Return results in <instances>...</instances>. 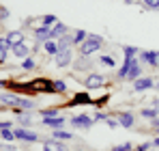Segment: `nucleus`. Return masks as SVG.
<instances>
[{
  "mask_svg": "<svg viewBox=\"0 0 159 151\" xmlns=\"http://www.w3.org/2000/svg\"><path fill=\"white\" fill-rule=\"evenodd\" d=\"M148 151H155V149H148Z\"/></svg>",
  "mask_w": 159,
  "mask_h": 151,
  "instance_id": "nucleus-43",
  "label": "nucleus"
},
{
  "mask_svg": "<svg viewBox=\"0 0 159 151\" xmlns=\"http://www.w3.org/2000/svg\"><path fill=\"white\" fill-rule=\"evenodd\" d=\"M0 101H2V104H9V106H13V108H20V110H32V108H34V104L30 100H22V97L11 95V93H2V95H0Z\"/></svg>",
  "mask_w": 159,
  "mask_h": 151,
  "instance_id": "nucleus-1",
  "label": "nucleus"
},
{
  "mask_svg": "<svg viewBox=\"0 0 159 151\" xmlns=\"http://www.w3.org/2000/svg\"><path fill=\"white\" fill-rule=\"evenodd\" d=\"M93 119H95V121H106V119H107V114H103V112H97V114H95Z\"/></svg>",
  "mask_w": 159,
  "mask_h": 151,
  "instance_id": "nucleus-31",
  "label": "nucleus"
},
{
  "mask_svg": "<svg viewBox=\"0 0 159 151\" xmlns=\"http://www.w3.org/2000/svg\"><path fill=\"white\" fill-rule=\"evenodd\" d=\"M11 50H13V54H15L17 58H24V56H28V52H30L24 43H17V46H13Z\"/></svg>",
  "mask_w": 159,
  "mask_h": 151,
  "instance_id": "nucleus-14",
  "label": "nucleus"
},
{
  "mask_svg": "<svg viewBox=\"0 0 159 151\" xmlns=\"http://www.w3.org/2000/svg\"><path fill=\"white\" fill-rule=\"evenodd\" d=\"M140 76H142V67L138 65V61H133L131 67H129V71H127V80H133V82H135Z\"/></svg>",
  "mask_w": 159,
  "mask_h": 151,
  "instance_id": "nucleus-10",
  "label": "nucleus"
},
{
  "mask_svg": "<svg viewBox=\"0 0 159 151\" xmlns=\"http://www.w3.org/2000/svg\"><path fill=\"white\" fill-rule=\"evenodd\" d=\"M0 134H2V138H4V140H15V134H13V129H2Z\"/></svg>",
  "mask_w": 159,
  "mask_h": 151,
  "instance_id": "nucleus-22",
  "label": "nucleus"
},
{
  "mask_svg": "<svg viewBox=\"0 0 159 151\" xmlns=\"http://www.w3.org/2000/svg\"><path fill=\"white\" fill-rule=\"evenodd\" d=\"M0 151H17L15 145H0Z\"/></svg>",
  "mask_w": 159,
  "mask_h": 151,
  "instance_id": "nucleus-30",
  "label": "nucleus"
},
{
  "mask_svg": "<svg viewBox=\"0 0 159 151\" xmlns=\"http://www.w3.org/2000/svg\"><path fill=\"white\" fill-rule=\"evenodd\" d=\"M71 104L75 106V104H90V95L88 93H78L73 100H71Z\"/></svg>",
  "mask_w": 159,
  "mask_h": 151,
  "instance_id": "nucleus-17",
  "label": "nucleus"
},
{
  "mask_svg": "<svg viewBox=\"0 0 159 151\" xmlns=\"http://www.w3.org/2000/svg\"><path fill=\"white\" fill-rule=\"evenodd\" d=\"M0 110H2V101H0Z\"/></svg>",
  "mask_w": 159,
  "mask_h": 151,
  "instance_id": "nucleus-40",
  "label": "nucleus"
},
{
  "mask_svg": "<svg viewBox=\"0 0 159 151\" xmlns=\"http://www.w3.org/2000/svg\"><path fill=\"white\" fill-rule=\"evenodd\" d=\"M157 89H159V82H157Z\"/></svg>",
  "mask_w": 159,
  "mask_h": 151,
  "instance_id": "nucleus-42",
  "label": "nucleus"
},
{
  "mask_svg": "<svg viewBox=\"0 0 159 151\" xmlns=\"http://www.w3.org/2000/svg\"><path fill=\"white\" fill-rule=\"evenodd\" d=\"M9 43H11V48L13 46H17V43H24V35L20 32V30H13V32H9Z\"/></svg>",
  "mask_w": 159,
  "mask_h": 151,
  "instance_id": "nucleus-13",
  "label": "nucleus"
},
{
  "mask_svg": "<svg viewBox=\"0 0 159 151\" xmlns=\"http://www.w3.org/2000/svg\"><path fill=\"white\" fill-rule=\"evenodd\" d=\"M106 123H107L110 127H118V121H116V119H110V117L106 119Z\"/></svg>",
  "mask_w": 159,
  "mask_h": 151,
  "instance_id": "nucleus-32",
  "label": "nucleus"
},
{
  "mask_svg": "<svg viewBox=\"0 0 159 151\" xmlns=\"http://www.w3.org/2000/svg\"><path fill=\"white\" fill-rule=\"evenodd\" d=\"M20 121H22V123H26V125H28V123H30V117H20Z\"/></svg>",
  "mask_w": 159,
  "mask_h": 151,
  "instance_id": "nucleus-38",
  "label": "nucleus"
},
{
  "mask_svg": "<svg viewBox=\"0 0 159 151\" xmlns=\"http://www.w3.org/2000/svg\"><path fill=\"white\" fill-rule=\"evenodd\" d=\"M43 48H45L48 54H58V43H56L54 39H48V41L43 43Z\"/></svg>",
  "mask_w": 159,
  "mask_h": 151,
  "instance_id": "nucleus-16",
  "label": "nucleus"
},
{
  "mask_svg": "<svg viewBox=\"0 0 159 151\" xmlns=\"http://www.w3.org/2000/svg\"><path fill=\"white\" fill-rule=\"evenodd\" d=\"M43 117H56V110H41Z\"/></svg>",
  "mask_w": 159,
  "mask_h": 151,
  "instance_id": "nucleus-34",
  "label": "nucleus"
},
{
  "mask_svg": "<svg viewBox=\"0 0 159 151\" xmlns=\"http://www.w3.org/2000/svg\"><path fill=\"white\" fill-rule=\"evenodd\" d=\"M153 145H155V147H159V136L155 138V143H153Z\"/></svg>",
  "mask_w": 159,
  "mask_h": 151,
  "instance_id": "nucleus-39",
  "label": "nucleus"
},
{
  "mask_svg": "<svg viewBox=\"0 0 159 151\" xmlns=\"http://www.w3.org/2000/svg\"><path fill=\"white\" fill-rule=\"evenodd\" d=\"M9 48H11L9 39H2V37H0V50H9Z\"/></svg>",
  "mask_w": 159,
  "mask_h": 151,
  "instance_id": "nucleus-26",
  "label": "nucleus"
},
{
  "mask_svg": "<svg viewBox=\"0 0 159 151\" xmlns=\"http://www.w3.org/2000/svg\"><path fill=\"white\" fill-rule=\"evenodd\" d=\"M118 125L120 127H131L133 125V114L131 112H120V114H118Z\"/></svg>",
  "mask_w": 159,
  "mask_h": 151,
  "instance_id": "nucleus-12",
  "label": "nucleus"
},
{
  "mask_svg": "<svg viewBox=\"0 0 159 151\" xmlns=\"http://www.w3.org/2000/svg\"><path fill=\"white\" fill-rule=\"evenodd\" d=\"M13 134H15V138H20V140H28V143H34L39 136L34 134V132H28L24 127H13Z\"/></svg>",
  "mask_w": 159,
  "mask_h": 151,
  "instance_id": "nucleus-4",
  "label": "nucleus"
},
{
  "mask_svg": "<svg viewBox=\"0 0 159 151\" xmlns=\"http://www.w3.org/2000/svg\"><path fill=\"white\" fill-rule=\"evenodd\" d=\"M142 58L151 67H159V52H142Z\"/></svg>",
  "mask_w": 159,
  "mask_h": 151,
  "instance_id": "nucleus-7",
  "label": "nucleus"
},
{
  "mask_svg": "<svg viewBox=\"0 0 159 151\" xmlns=\"http://www.w3.org/2000/svg\"><path fill=\"white\" fill-rule=\"evenodd\" d=\"M93 121H95V119H90V117H86V114H80V117H73V119H71V123L78 125V127H90Z\"/></svg>",
  "mask_w": 159,
  "mask_h": 151,
  "instance_id": "nucleus-8",
  "label": "nucleus"
},
{
  "mask_svg": "<svg viewBox=\"0 0 159 151\" xmlns=\"http://www.w3.org/2000/svg\"><path fill=\"white\" fill-rule=\"evenodd\" d=\"M69 63H71V52L69 50H60L56 54V65L58 67H67Z\"/></svg>",
  "mask_w": 159,
  "mask_h": 151,
  "instance_id": "nucleus-6",
  "label": "nucleus"
},
{
  "mask_svg": "<svg viewBox=\"0 0 159 151\" xmlns=\"http://www.w3.org/2000/svg\"><path fill=\"white\" fill-rule=\"evenodd\" d=\"M151 145H153V143H144V145L138 147V151H148V149H151Z\"/></svg>",
  "mask_w": 159,
  "mask_h": 151,
  "instance_id": "nucleus-35",
  "label": "nucleus"
},
{
  "mask_svg": "<svg viewBox=\"0 0 159 151\" xmlns=\"http://www.w3.org/2000/svg\"><path fill=\"white\" fill-rule=\"evenodd\" d=\"M112 151H131V145H129V143H125V145H120V147H114Z\"/></svg>",
  "mask_w": 159,
  "mask_h": 151,
  "instance_id": "nucleus-27",
  "label": "nucleus"
},
{
  "mask_svg": "<svg viewBox=\"0 0 159 151\" xmlns=\"http://www.w3.org/2000/svg\"><path fill=\"white\" fill-rule=\"evenodd\" d=\"M153 86V80L151 78H138L135 82H133V89L135 91H146V89H151Z\"/></svg>",
  "mask_w": 159,
  "mask_h": 151,
  "instance_id": "nucleus-9",
  "label": "nucleus"
},
{
  "mask_svg": "<svg viewBox=\"0 0 159 151\" xmlns=\"http://www.w3.org/2000/svg\"><path fill=\"white\" fill-rule=\"evenodd\" d=\"M101 46H103V39L99 35H88L86 41L80 46V52H82V56H90L93 52H97Z\"/></svg>",
  "mask_w": 159,
  "mask_h": 151,
  "instance_id": "nucleus-2",
  "label": "nucleus"
},
{
  "mask_svg": "<svg viewBox=\"0 0 159 151\" xmlns=\"http://www.w3.org/2000/svg\"><path fill=\"white\" fill-rule=\"evenodd\" d=\"M65 89H67V84H65L62 80H56V82H54V91H58V93H62Z\"/></svg>",
  "mask_w": 159,
  "mask_h": 151,
  "instance_id": "nucleus-23",
  "label": "nucleus"
},
{
  "mask_svg": "<svg viewBox=\"0 0 159 151\" xmlns=\"http://www.w3.org/2000/svg\"><path fill=\"white\" fill-rule=\"evenodd\" d=\"M11 123H9V121H0V132H2V129H11Z\"/></svg>",
  "mask_w": 159,
  "mask_h": 151,
  "instance_id": "nucleus-33",
  "label": "nucleus"
},
{
  "mask_svg": "<svg viewBox=\"0 0 159 151\" xmlns=\"http://www.w3.org/2000/svg\"><path fill=\"white\" fill-rule=\"evenodd\" d=\"M43 121H45V125H50V127H60L65 123V119H60V117H45Z\"/></svg>",
  "mask_w": 159,
  "mask_h": 151,
  "instance_id": "nucleus-15",
  "label": "nucleus"
},
{
  "mask_svg": "<svg viewBox=\"0 0 159 151\" xmlns=\"http://www.w3.org/2000/svg\"><path fill=\"white\" fill-rule=\"evenodd\" d=\"M56 43H58V52L60 50H69V48L73 46V37H71V35H62Z\"/></svg>",
  "mask_w": 159,
  "mask_h": 151,
  "instance_id": "nucleus-11",
  "label": "nucleus"
},
{
  "mask_svg": "<svg viewBox=\"0 0 159 151\" xmlns=\"http://www.w3.org/2000/svg\"><path fill=\"white\" fill-rule=\"evenodd\" d=\"M4 58H7V50H0V63H2Z\"/></svg>",
  "mask_w": 159,
  "mask_h": 151,
  "instance_id": "nucleus-37",
  "label": "nucleus"
},
{
  "mask_svg": "<svg viewBox=\"0 0 159 151\" xmlns=\"http://www.w3.org/2000/svg\"><path fill=\"white\" fill-rule=\"evenodd\" d=\"M62 35H67V26L65 24H56L52 28V39L54 37H62Z\"/></svg>",
  "mask_w": 159,
  "mask_h": 151,
  "instance_id": "nucleus-19",
  "label": "nucleus"
},
{
  "mask_svg": "<svg viewBox=\"0 0 159 151\" xmlns=\"http://www.w3.org/2000/svg\"><path fill=\"white\" fill-rule=\"evenodd\" d=\"M54 138H58V140H71V134H69V132H60V129H56V132H54Z\"/></svg>",
  "mask_w": 159,
  "mask_h": 151,
  "instance_id": "nucleus-21",
  "label": "nucleus"
},
{
  "mask_svg": "<svg viewBox=\"0 0 159 151\" xmlns=\"http://www.w3.org/2000/svg\"><path fill=\"white\" fill-rule=\"evenodd\" d=\"M157 114H159L157 108H144V110H142V117H146V119H155Z\"/></svg>",
  "mask_w": 159,
  "mask_h": 151,
  "instance_id": "nucleus-20",
  "label": "nucleus"
},
{
  "mask_svg": "<svg viewBox=\"0 0 159 151\" xmlns=\"http://www.w3.org/2000/svg\"><path fill=\"white\" fill-rule=\"evenodd\" d=\"M9 17V11L7 9H0V20H7Z\"/></svg>",
  "mask_w": 159,
  "mask_h": 151,
  "instance_id": "nucleus-36",
  "label": "nucleus"
},
{
  "mask_svg": "<svg viewBox=\"0 0 159 151\" xmlns=\"http://www.w3.org/2000/svg\"><path fill=\"white\" fill-rule=\"evenodd\" d=\"M43 151H67V145L60 143L58 138H52V140H48L43 145Z\"/></svg>",
  "mask_w": 159,
  "mask_h": 151,
  "instance_id": "nucleus-5",
  "label": "nucleus"
},
{
  "mask_svg": "<svg viewBox=\"0 0 159 151\" xmlns=\"http://www.w3.org/2000/svg\"><path fill=\"white\" fill-rule=\"evenodd\" d=\"M125 2H133V0H125Z\"/></svg>",
  "mask_w": 159,
  "mask_h": 151,
  "instance_id": "nucleus-41",
  "label": "nucleus"
},
{
  "mask_svg": "<svg viewBox=\"0 0 159 151\" xmlns=\"http://www.w3.org/2000/svg\"><path fill=\"white\" fill-rule=\"evenodd\" d=\"M135 54H138V50H135V48H129V46L125 48V56H135Z\"/></svg>",
  "mask_w": 159,
  "mask_h": 151,
  "instance_id": "nucleus-29",
  "label": "nucleus"
},
{
  "mask_svg": "<svg viewBox=\"0 0 159 151\" xmlns=\"http://www.w3.org/2000/svg\"><path fill=\"white\" fill-rule=\"evenodd\" d=\"M24 69H34V61L32 58H26L24 61Z\"/></svg>",
  "mask_w": 159,
  "mask_h": 151,
  "instance_id": "nucleus-28",
  "label": "nucleus"
},
{
  "mask_svg": "<svg viewBox=\"0 0 159 151\" xmlns=\"http://www.w3.org/2000/svg\"><path fill=\"white\" fill-rule=\"evenodd\" d=\"M86 37H88L86 30H78V32L73 35V46H82V43L86 41Z\"/></svg>",
  "mask_w": 159,
  "mask_h": 151,
  "instance_id": "nucleus-18",
  "label": "nucleus"
},
{
  "mask_svg": "<svg viewBox=\"0 0 159 151\" xmlns=\"http://www.w3.org/2000/svg\"><path fill=\"white\" fill-rule=\"evenodd\" d=\"M146 4V9H159V0H142Z\"/></svg>",
  "mask_w": 159,
  "mask_h": 151,
  "instance_id": "nucleus-24",
  "label": "nucleus"
},
{
  "mask_svg": "<svg viewBox=\"0 0 159 151\" xmlns=\"http://www.w3.org/2000/svg\"><path fill=\"white\" fill-rule=\"evenodd\" d=\"M103 82H106V78L101 74H88L86 80H84V86H86V89H99Z\"/></svg>",
  "mask_w": 159,
  "mask_h": 151,
  "instance_id": "nucleus-3",
  "label": "nucleus"
},
{
  "mask_svg": "<svg viewBox=\"0 0 159 151\" xmlns=\"http://www.w3.org/2000/svg\"><path fill=\"white\" fill-rule=\"evenodd\" d=\"M101 63L107 65V67H114V61H112V56H101Z\"/></svg>",
  "mask_w": 159,
  "mask_h": 151,
  "instance_id": "nucleus-25",
  "label": "nucleus"
}]
</instances>
